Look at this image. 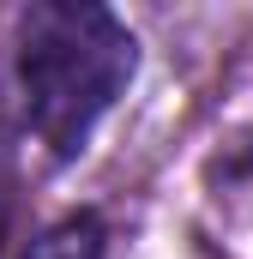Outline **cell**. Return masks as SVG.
<instances>
[{
    "instance_id": "cell-2",
    "label": "cell",
    "mask_w": 253,
    "mask_h": 259,
    "mask_svg": "<svg viewBox=\"0 0 253 259\" xmlns=\"http://www.w3.org/2000/svg\"><path fill=\"white\" fill-rule=\"evenodd\" d=\"M24 259H103V217L97 211H72L61 223H49L24 247Z\"/></svg>"
},
{
    "instance_id": "cell-1",
    "label": "cell",
    "mask_w": 253,
    "mask_h": 259,
    "mask_svg": "<svg viewBox=\"0 0 253 259\" xmlns=\"http://www.w3.org/2000/svg\"><path fill=\"white\" fill-rule=\"evenodd\" d=\"M18 103L24 127L49 163L85 157L97 121L121 103L139 72V42L109 6L91 0H36L18 18Z\"/></svg>"
},
{
    "instance_id": "cell-3",
    "label": "cell",
    "mask_w": 253,
    "mask_h": 259,
    "mask_svg": "<svg viewBox=\"0 0 253 259\" xmlns=\"http://www.w3.org/2000/svg\"><path fill=\"white\" fill-rule=\"evenodd\" d=\"M0 241H6V181H0Z\"/></svg>"
}]
</instances>
